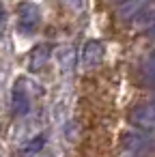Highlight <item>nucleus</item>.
<instances>
[{"label":"nucleus","mask_w":155,"mask_h":157,"mask_svg":"<svg viewBox=\"0 0 155 157\" xmlns=\"http://www.w3.org/2000/svg\"><path fill=\"white\" fill-rule=\"evenodd\" d=\"M41 24V9L30 2V0H22L17 5V28L24 35H33Z\"/></svg>","instance_id":"f257e3e1"},{"label":"nucleus","mask_w":155,"mask_h":157,"mask_svg":"<svg viewBox=\"0 0 155 157\" xmlns=\"http://www.w3.org/2000/svg\"><path fill=\"white\" fill-rule=\"evenodd\" d=\"M129 123L142 131H153L155 129V101L134 105L129 110Z\"/></svg>","instance_id":"f03ea898"},{"label":"nucleus","mask_w":155,"mask_h":157,"mask_svg":"<svg viewBox=\"0 0 155 157\" xmlns=\"http://www.w3.org/2000/svg\"><path fill=\"white\" fill-rule=\"evenodd\" d=\"M11 105H13V114L15 116H24L30 110V93H28V84L26 80H17L11 88Z\"/></svg>","instance_id":"7ed1b4c3"},{"label":"nucleus","mask_w":155,"mask_h":157,"mask_svg":"<svg viewBox=\"0 0 155 157\" xmlns=\"http://www.w3.org/2000/svg\"><path fill=\"white\" fill-rule=\"evenodd\" d=\"M103 56H106V48H103L101 41L91 39V41L84 43V50H82V63H84L88 69L99 67V65L103 63Z\"/></svg>","instance_id":"20e7f679"},{"label":"nucleus","mask_w":155,"mask_h":157,"mask_svg":"<svg viewBox=\"0 0 155 157\" xmlns=\"http://www.w3.org/2000/svg\"><path fill=\"white\" fill-rule=\"evenodd\" d=\"M50 54H52L50 45H37V48H33L30 54H28V69L30 71H41L48 65Z\"/></svg>","instance_id":"39448f33"},{"label":"nucleus","mask_w":155,"mask_h":157,"mask_svg":"<svg viewBox=\"0 0 155 157\" xmlns=\"http://www.w3.org/2000/svg\"><path fill=\"white\" fill-rule=\"evenodd\" d=\"M123 144H125L131 153H140V151H144V148L151 146V140H149L146 136H127V138L123 140Z\"/></svg>","instance_id":"423d86ee"},{"label":"nucleus","mask_w":155,"mask_h":157,"mask_svg":"<svg viewBox=\"0 0 155 157\" xmlns=\"http://www.w3.org/2000/svg\"><path fill=\"white\" fill-rule=\"evenodd\" d=\"M43 142H45V138L43 136H37L33 142H28L26 144V148H24V155L28 157V155H33V153H37V151H41V146H43Z\"/></svg>","instance_id":"0eeeda50"},{"label":"nucleus","mask_w":155,"mask_h":157,"mask_svg":"<svg viewBox=\"0 0 155 157\" xmlns=\"http://www.w3.org/2000/svg\"><path fill=\"white\" fill-rule=\"evenodd\" d=\"M140 26H155V9L153 11H146V13H140Z\"/></svg>","instance_id":"6e6552de"},{"label":"nucleus","mask_w":155,"mask_h":157,"mask_svg":"<svg viewBox=\"0 0 155 157\" xmlns=\"http://www.w3.org/2000/svg\"><path fill=\"white\" fill-rule=\"evenodd\" d=\"M144 71L149 73V78H151V82H155V54L146 60V67H144Z\"/></svg>","instance_id":"1a4fd4ad"},{"label":"nucleus","mask_w":155,"mask_h":157,"mask_svg":"<svg viewBox=\"0 0 155 157\" xmlns=\"http://www.w3.org/2000/svg\"><path fill=\"white\" fill-rule=\"evenodd\" d=\"M5 28H7V11L0 9V33H2Z\"/></svg>","instance_id":"9d476101"},{"label":"nucleus","mask_w":155,"mask_h":157,"mask_svg":"<svg viewBox=\"0 0 155 157\" xmlns=\"http://www.w3.org/2000/svg\"><path fill=\"white\" fill-rule=\"evenodd\" d=\"M149 37L155 41V26H151V28H149Z\"/></svg>","instance_id":"9b49d317"},{"label":"nucleus","mask_w":155,"mask_h":157,"mask_svg":"<svg viewBox=\"0 0 155 157\" xmlns=\"http://www.w3.org/2000/svg\"><path fill=\"white\" fill-rule=\"evenodd\" d=\"M67 2L73 5V7H80V5H82V0H67Z\"/></svg>","instance_id":"f8f14e48"},{"label":"nucleus","mask_w":155,"mask_h":157,"mask_svg":"<svg viewBox=\"0 0 155 157\" xmlns=\"http://www.w3.org/2000/svg\"><path fill=\"white\" fill-rule=\"evenodd\" d=\"M114 2H129V0H114Z\"/></svg>","instance_id":"ddd939ff"}]
</instances>
